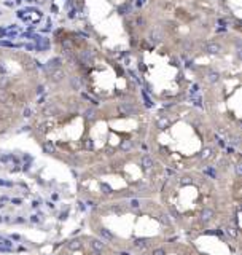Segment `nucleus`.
I'll return each mask as SVG.
<instances>
[{"label": "nucleus", "instance_id": "1", "mask_svg": "<svg viewBox=\"0 0 242 255\" xmlns=\"http://www.w3.org/2000/svg\"><path fill=\"white\" fill-rule=\"evenodd\" d=\"M91 226L105 244L126 252L134 249L140 254L164 244L174 234V223L167 210L143 196L99 206L91 217Z\"/></svg>", "mask_w": 242, "mask_h": 255}, {"label": "nucleus", "instance_id": "2", "mask_svg": "<svg viewBox=\"0 0 242 255\" xmlns=\"http://www.w3.org/2000/svg\"><path fill=\"white\" fill-rule=\"evenodd\" d=\"M156 166L150 155L129 153L118 158L112 156L81 175V193L89 201H102L104 204L145 196L164 182V179H159Z\"/></svg>", "mask_w": 242, "mask_h": 255}, {"label": "nucleus", "instance_id": "3", "mask_svg": "<svg viewBox=\"0 0 242 255\" xmlns=\"http://www.w3.org/2000/svg\"><path fill=\"white\" fill-rule=\"evenodd\" d=\"M213 177L198 171L175 172L164 179L161 199L170 220L188 231L207 230L223 209Z\"/></svg>", "mask_w": 242, "mask_h": 255}, {"label": "nucleus", "instance_id": "4", "mask_svg": "<svg viewBox=\"0 0 242 255\" xmlns=\"http://www.w3.org/2000/svg\"><path fill=\"white\" fill-rule=\"evenodd\" d=\"M59 255H113L108 249V244L102 242L99 238L81 236L72 239L64 246Z\"/></svg>", "mask_w": 242, "mask_h": 255}, {"label": "nucleus", "instance_id": "5", "mask_svg": "<svg viewBox=\"0 0 242 255\" xmlns=\"http://www.w3.org/2000/svg\"><path fill=\"white\" fill-rule=\"evenodd\" d=\"M140 255H201L196 250V247L185 242H164V244L155 247L151 250L140 254Z\"/></svg>", "mask_w": 242, "mask_h": 255}, {"label": "nucleus", "instance_id": "6", "mask_svg": "<svg viewBox=\"0 0 242 255\" xmlns=\"http://www.w3.org/2000/svg\"><path fill=\"white\" fill-rule=\"evenodd\" d=\"M205 48H207L209 53H218V51H220V46L215 45V43H209V45L205 46Z\"/></svg>", "mask_w": 242, "mask_h": 255}, {"label": "nucleus", "instance_id": "7", "mask_svg": "<svg viewBox=\"0 0 242 255\" xmlns=\"http://www.w3.org/2000/svg\"><path fill=\"white\" fill-rule=\"evenodd\" d=\"M145 3V0H137V6H142Z\"/></svg>", "mask_w": 242, "mask_h": 255}]
</instances>
